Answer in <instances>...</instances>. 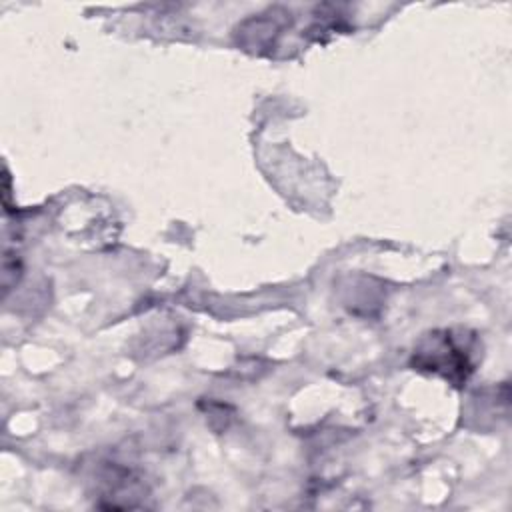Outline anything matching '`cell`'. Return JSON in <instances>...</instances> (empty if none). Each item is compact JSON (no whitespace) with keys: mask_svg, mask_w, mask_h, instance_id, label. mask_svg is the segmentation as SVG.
Wrapping results in <instances>:
<instances>
[{"mask_svg":"<svg viewBox=\"0 0 512 512\" xmlns=\"http://www.w3.org/2000/svg\"><path fill=\"white\" fill-rule=\"evenodd\" d=\"M472 340L452 330H442L426 336L414 350V366L428 370L454 384H462L474 372Z\"/></svg>","mask_w":512,"mask_h":512,"instance_id":"obj_1","label":"cell"}]
</instances>
